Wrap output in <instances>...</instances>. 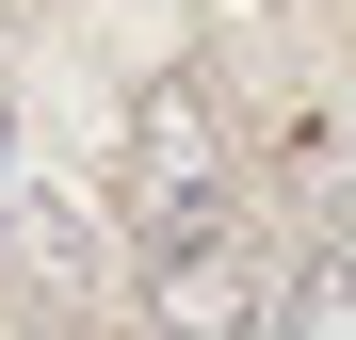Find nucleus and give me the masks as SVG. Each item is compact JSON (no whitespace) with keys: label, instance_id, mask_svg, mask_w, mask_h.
Listing matches in <instances>:
<instances>
[{"label":"nucleus","instance_id":"f257e3e1","mask_svg":"<svg viewBox=\"0 0 356 340\" xmlns=\"http://www.w3.org/2000/svg\"><path fill=\"white\" fill-rule=\"evenodd\" d=\"M130 243L162 259V243H195V227H227V179H211V113H195V81H146L130 97Z\"/></svg>","mask_w":356,"mask_h":340},{"label":"nucleus","instance_id":"f03ea898","mask_svg":"<svg viewBox=\"0 0 356 340\" xmlns=\"http://www.w3.org/2000/svg\"><path fill=\"white\" fill-rule=\"evenodd\" d=\"M259 259H243V227H195V243H162L146 259V324L162 340H259Z\"/></svg>","mask_w":356,"mask_h":340},{"label":"nucleus","instance_id":"7ed1b4c3","mask_svg":"<svg viewBox=\"0 0 356 340\" xmlns=\"http://www.w3.org/2000/svg\"><path fill=\"white\" fill-rule=\"evenodd\" d=\"M259 340H356V227H324V243H308V259L275 275Z\"/></svg>","mask_w":356,"mask_h":340}]
</instances>
